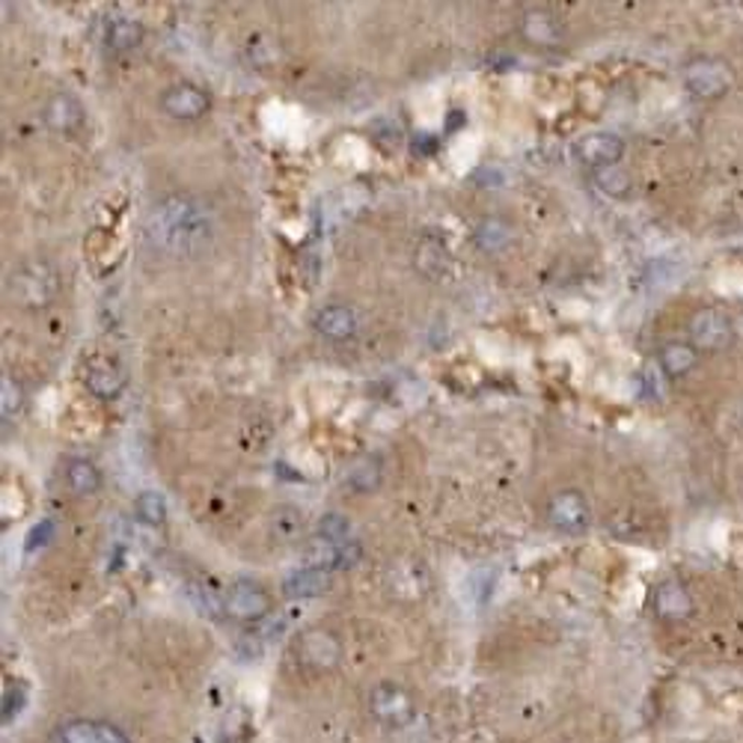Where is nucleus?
<instances>
[{"instance_id":"obj_1","label":"nucleus","mask_w":743,"mask_h":743,"mask_svg":"<svg viewBox=\"0 0 743 743\" xmlns=\"http://www.w3.org/2000/svg\"><path fill=\"white\" fill-rule=\"evenodd\" d=\"M146 242L167 259H193L214 242V214L191 193H167L143 221Z\"/></svg>"},{"instance_id":"obj_2","label":"nucleus","mask_w":743,"mask_h":743,"mask_svg":"<svg viewBox=\"0 0 743 743\" xmlns=\"http://www.w3.org/2000/svg\"><path fill=\"white\" fill-rule=\"evenodd\" d=\"M7 295L21 310H45L60 295V274L48 259H27L10 274Z\"/></svg>"},{"instance_id":"obj_3","label":"nucleus","mask_w":743,"mask_h":743,"mask_svg":"<svg viewBox=\"0 0 743 743\" xmlns=\"http://www.w3.org/2000/svg\"><path fill=\"white\" fill-rule=\"evenodd\" d=\"M684 87L699 101L725 99L734 87V69L723 57L713 54H696L684 66Z\"/></svg>"},{"instance_id":"obj_4","label":"nucleus","mask_w":743,"mask_h":743,"mask_svg":"<svg viewBox=\"0 0 743 743\" xmlns=\"http://www.w3.org/2000/svg\"><path fill=\"white\" fill-rule=\"evenodd\" d=\"M342 654L345 648H342L340 633L331 628H307L295 640V657L310 673H333L342 663Z\"/></svg>"},{"instance_id":"obj_5","label":"nucleus","mask_w":743,"mask_h":743,"mask_svg":"<svg viewBox=\"0 0 743 743\" xmlns=\"http://www.w3.org/2000/svg\"><path fill=\"white\" fill-rule=\"evenodd\" d=\"M544 518L556 533L583 535L592 526V506L586 500V494L577 488H563V491L551 494V500L544 506Z\"/></svg>"},{"instance_id":"obj_6","label":"nucleus","mask_w":743,"mask_h":743,"mask_svg":"<svg viewBox=\"0 0 743 743\" xmlns=\"http://www.w3.org/2000/svg\"><path fill=\"white\" fill-rule=\"evenodd\" d=\"M274 610V598L271 592L256 580H235L223 595V616H230L235 622L253 624V622H265Z\"/></svg>"},{"instance_id":"obj_7","label":"nucleus","mask_w":743,"mask_h":743,"mask_svg":"<svg viewBox=\"0 0 743 743\" xmlns=\"http://www.w3.org/2000/svg\"><path fill=\"white\" fill-rule=\"evenodd\" d=\"M687 333H690V342L702 354L725 352V348H732L734 336H738L732 319L723 310H717V307L696 310L690 324H687Z\"/></svg>"},{"instance_id":"obj_8","label":"nucleus","mask_w":743,"mask_h":743,"mask_svg":"<svg viewBox=\"0 0 743 743\" xmlns=\"http://www.w3.org/2000/svg\"><path fill=\"white\" fill-rule=\"evenodd\" d=\"M369 711L387 729H404L417 717V702H413L408 687L396 681H384L369 694Z\"/></svg>"},{"instance_id":"obj_9","label":"nucleus","mask_w":743,"mask_h":743,"mask_svg":"<svg viewBox=\"0 0 743 743\" xmlns=\"http://www.w3.org/2000/svg\"><path fill=\"white\" fill-rule=\"evenodd\" d=\"M652 610L663 622H687L696 613L694 592L687 589V583L678 577H666L657 583V589L652 595Z\"/></svg>"},{"instance_id":"obj_10","label":"nucleus","mask_w":743,"mask_h":743,"mask_svg":"<svg viewBox=\"0 0 743 743\" xmlns=\"http://www.w3.org/2000/svg\"><path fill=\"white\" fill-rule=\"evenodd\" d=\"M577 158H580L586 167L601 170V167H613V164H622L624 158V141L613 131H592L577 141Z\"/></svg>"},{"instance_id":"obj_11","label":"nucleus","mask_w":743,"mask_h":743,"mask_svg":"<svg viewBox=\"0 0 743 743\" xmlns=\"http://www.w3.org/2000/svg\"><path fill=\"white\" fill-rule=\"evenodd\" d=\"M162 108L164 113H170L173 120H200V117L209 113L211 99L209 92L197 87V84L181 81L164 90Z\"/></svg>"},{"instance_id":"obj_12","label":"nucleus","mask_w":743,"mask_h":743,"mask_svg":"<svg viewBox=\"0 0 743 743\" xmlns=\"http://www.w3.org/2000/svg\"><path fill=\"white\" fill-rule=\"evenodd\" d=\"M312 328L319 336L331 342H348L361 333V315L357 310H352L348 303H328L322 310L315 312L312 319Z\"/></svg>"},{"instance_id":"obj_13","label":"nucleus","mask_w":743,"mask_h":743,"mask_svg":"<svg viewBox=\"0 0 743 743\" xmlns=\"http://www.w3.org/2000/svg\"><path fill=\"white\" fill-rule=\"evenodd\" d=\"M51 743H131L125 732L117 725L104 723V720H71L63 723Z\"/></svg>"},{"instance_id":"obj_14","label":"nucleus","mask_w":743,"mask_h":743,"mask_svg":"<svg viewBox=\"0 0 743 743\" xmlns=\"http://www.w3.org/2000/svg\"><path fill=\"white\" fill-rule=\"evenodd\" d=\"M42 120L51 131H60V134H69V131H78L84 122V104L69 92H54L45 108H42Z\"/></svg>"},{"instance_id":"obj_15","label":"nucleus","mask_w":743,"mask_h":743,"mask_svg":"<svg viewBox=\"0 0 743 743\" xmlns=\"http://www.w3.org/2000/svg\"><path fill=\"white\" fill-rule=\"evenodd\" d=\"M470 239L479 251L488 253V256H497V253H506L514 244V226L506 218L488 214L483 221H476Z\"/></svg>"},{"instance_id":"obj_16","label":"nucleus","mask_w":743,"mask_h":743,"mask_svg":"<svg viewBox=\"0 0 743 743\" xmlns=\"http://www.w3.org/2000/svg\"><path fill=\"white\" fill-rule=\"evenodd\" d=\"M699 361H702V352H699L690 340L666 342L661 348V354H657L661 372L666 378H673V381L687 378V375L699 366Z\"/></svg>"},{"instance_id":"obj_17","label":"nucleus","mask_w":743,"mask_h":743,"mask_svg":"<svg viewBox=\"0 0 743 743\" xmlns=\"http://www.w3.org/2000/svg\"><path fill=\"white\" fill-rule=\"evenodd\" d=\"M387 586L396 598H404V601H417L422 595L429 592V572L425 565L420 563H396L387 572Z\"/></svg>"},{"instance_id":"obj_18","label":"nucleus","mask_w":743,"mask_h":743,"mask_svg":"<svg viewBox=\"0 0 743 743\" xmlns=\"http://www.w3.org/2000/svg\"><path fill=\"white\" fill-rule=\"evenodd\" d=\"M521 36L533 45L553 48L565 40V24L553 12L547 10H530L521 19Z\"/></svg>"},{"instance_id":"obj_19","label":"nucleus","mask_w":743,"mask_h":743,"mask_svg":"<svg viewBox=\"0 0 743 743\" xmlns=\"http://www.w3.org/2000/svg\"><path fill=\"white\" fill-rule=\"evenodd\" d=\"M333 572H324V568H312V565H303L298 572H291L286 580H282V595H289L295 601H307V598H319L331 589Z\"/></svg>"},{"instance_id":"obj_20","label":"nucleus","mask_w":743,"mask_h":743,"mask_svg":"<svg viewBox=\"0 0 743 743\" xmlns=\"http://www.w3.org/2000/svg\"><path fill=\"white\" fill-rule=\"evenodd\" d=\"M413 265L422 277L429 280H443L450 268H453V256L446 251V244L441 239H422L417 244V253H413Z\"/></svg>"},{"instance_id":"obj_21","label":"nucleus","mask_w":743,"mask_h":743,"mask_svg":"<svg viewBox=\"0 0 743 743\" xmlns=\"http://www.w3.org/2000/svg\"><path fill=\"white\" fill-rule=\"evenodd\" d=\"M66 488L75 497H92L101 491V470L87 458H71L66 464Z\"/></svg>"},{"instance_id":"obj_22","label":"nucleus","mask_w":743,"mask_h":743,"mask_svg":"<svg viewBox=\"0 0 743 743\" xmlns=\"http://www.w3.org/2000/svg\"><path fill=\"white\" fill-rule=\"evenodd\" d=\"M345 485L357 494H372L378 491L381 485V462L375 455H361L348 464V473H345Z\"/></svg>"},{"instance_id":"obj_23","label":"nucleus","mask_w":743,"mask_h":743,"mask_svg":"<svg viewBox=\"0 0 743 743\" xmlns=\"http://www.w3.org/2000/svg\"><path fill=\"white\" fill-rule=\"evenodd\" d=\"M595 185H598V191L603 197H610V200H628L633 193V176L628 173V167L622 164H613V167H601V170H595Z\"/></svg>"},{"instance_id":"obj_24","label":"nucleus","mask_w":743,"mask_h":743,"mask_svg":"<svg viewBox=\"0 0 743 743\" xmlns=\"http://www.w3.org/2000/svg\"><path fill=\"white\" fill-rule=\"evenodd\" d=\"M87 387H90L92 396H99V399H117L125 387V378H122V372L111 363H96L90 372H87Z\"/></svg>"},{"instance_id":"obj_25","label":"nucleus","mask_w":743,"mask_h":743,"mask_svg":"<svg viewBox=\"0 0 743 743\" xmlns=\"http://www.w3.org/2000/svg\"><path fill=\"white\" fill-rule=\"evenodd\" d=\"M104 40H108V45L113 51H134L143 42V27L134 19L122 15V19H113L108 24V36Z\"/></svg>"},{"instance_id":"obj_26","label":"nucleus","mask_w":743,"mask_h":743,"mask_svg":"<svg viewBox=\"0 0 743 743\" xmlns=\"http://www.w3.org/2000/svg\"><path fill=\"white\" fill-rule=\"evenodd\" d=\"M134 512H137V518H141L143 523L162 526V523L167 521V500H164L162 494L143 491L137 494V500H134Z\"/></svg>"},{"instance_id":"obj_27","label":"nucleus","mask_w":743,"mask_h":743,"mask_svg":"<svg viewBox=\"0 0 743 743\" xmlns=\"http://www.w3.org/2000/svg\"><path fill=\"white\" fill-rule=\"evenodd\" d=\"M315 535H322V539H331V542L336 544H345L352 542V523H348V518L345 514H322V521H319V530H315Z\"/></svg>"},{"instance_id":"obj_28","label":"nucleus","mask_w":743,"mask_h":743,"mask_svg":"<svg viewBox=\"0 0 743 743\" xmlns=\"http://www.w3.org/2000/svg\"><path fill=\"white\" fill-rule=\"evenodd\" d=\"M24 708H27V684L7 681V690H3V723H12Z\"/></svg>"},{"instance_id":"obj_29","label":"nucleus","mask_w":743,"mask_h":743,"mask_svg":"<svg viewBox=\"0 0 743 743\" xmlns=\"http://www.w3.org/2000/svg\"><path fill=\"white\" fill-rule=\"evenodd\" d=\"M0 411H3V417L7 420H12V417H19L21 411H24V390H21V384L15 381V378H3V390H0Z\"/></svg>"},{"instance_id":"obj_30","label":"nucleus","mask_w":743,"mask_h":743,"mask_svg":"<svg viewBox=\"0 0 743 743\" xmlns=\"http://www.w3.org/2000/svg\"><path fill=\"white\" fill-rule=\"evenodd\" d=\"M271 526H274V535L282 539V542H295V539L303 533L301 514L295 512V509H280V512L274 514Z\"/></svg>"},{"instance_id":"obj_31","label":"nucleus","mask_w":743,"mask_h":743,"mask_svg":"<svg viewBox=\"0 0 743 743\" xmlns=\"http://www.w3.org/2000/svg\"><path fill=\"white\" fill-rule=\"evenodd\" d=\"M48 535H51V523H40V526L33 530L31 539H27V547H31V551H36V547H40V539H45V542H48Z\"/></svg>"},{"instance_id":"obj_32","label":"nucleus","mask_w":743,"mask_h":743,"mask_svg":"<svg viewBox=\"0 0 743 743\" xmlns=\"http://www.w3.org/2000/svg\"><path fill=\"white\" fill-rule=\"evenodd\" d=\"M738 422H741V429H743V404H741V411H738Z\"/></svg>"}]
</instances>
